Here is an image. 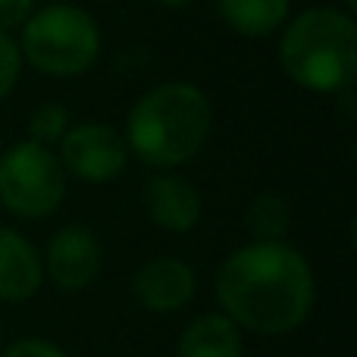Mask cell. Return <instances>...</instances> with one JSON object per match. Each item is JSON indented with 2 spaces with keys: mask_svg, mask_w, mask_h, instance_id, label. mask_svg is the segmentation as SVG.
<instances>
[{
  "mask_svg": "<svg viewBox=\"0 0 357 357\" xmlns=\"http://www.w3.org/2000/svg\"><path fill=\"white\" fill-rule=\"evenodd\" d=\"M279 63L295 85L317 94L351 88L357 75V29L348 13L314 6L298 13L282 31Z\"/></svg>",
  "mask_w": 357,
  "mask_h": 357,
  "instance_id": "3957f363",
  "label": "cell"
},
{
  "mask_svg": "<svg viewBox=\"0 0 357 357\" xmlns=\"http://www.w3.org/2000/svg\"><path fill=\"white\" fill-rule=\"evenodd\" d=\"M19 54L44 75L73 79L94 66L100 54V29L91 13L73 3H50L22 22Z\"/></svg>",
  "mask_w": 357,
  "mask_h": 357,
  "instance_id": "277c9868",
  "label": "cell"
},
{
  "mask_svg": "<svg viewBox=\"0 0 357 357\" xmlns=\"http://www.w3.org/2000/svg\"><path fill=\"white\" fill-rule=\"evenodd\" d=\"M44 282L35 245L16 229L0 226V301H29Z\"/></svg>",
  "mask_w": 357,
  "mask_h": 357,
  "instance_id": "30bf717a",
  "label": "cell"
},
{
  "mask_svg": "<svg viewBox=\"0 0 357 357\" xmlns=\"http://www.w3.org/2000/svg\"><path fill=\"white\" fill-rule=\"evenodd\" d=\"M289 204L279 195H260L245 213V226L254 241H282L289 232Z\"/></svg>",
  "mask_w": 357,
  "mask_h": 357,
  "instance_id": "4fadbf2b",
  "label": "cell"
},
{
  "mask_svg": "<svg viewBox=\"0 0 357 357\" xmlns=\"http://www.w3.org/2000/svg\"><path fill=\"white\" fill-rule=\"evenodd\" d=\"M135 298L151 314H173L182 310L195 298L197 279L185 260L178 257H154L135 273Z\"/></svg>",
  "mask_w": 357,
  "mask_h": 357,
  "instance_id": "ba28073f",
  "label": "cell"
},
{
  "mask_svg": "<svg viewBox=\"0 0 357 357\" xmlns=\"http://www.w3.org/2000/svg\"><path fill=\"white\" fill-rule=\"evenodd\" d=\"M19 69H22V54H19V44L13 41L6 31H0V100L13 91L19 79Z\"/></svg>",
  "mask_w": 357,
  "mask_h": 357,
  "instance_id": "9a60e30c",
  "label": "cell"
},
{
  "mask_svg": "<svg viewBox=\"0 0 357 357\" xmlns=\"http://www.w3.org/2000/svg\"><path fill=\"white\" fill-rule=\"evenodd\" d=\"M60 163L63 173H73L88 185L113 182L129 163V144L107 123H82L69 126L60 138Z\"/></svg>",
  "mask_w": 357,
  "mask_h": 357,
  "instance_id": "8992f818",
  "label": "cell"
},
{
  "mask_svg": "<svg viewBox=\"0 0 357 357\" xmlns=\"http://www.w3.org/2000/svg\"><path fill=\"white\" fill-rule=\"evenodd\" d=\"M157 3H163L167 10H185V6H191L195 0H157Z\"/></svg>",
  "mask_w": 357,
  "mask_h": 357,
  "instance_id": "ac0fdd59",
  "label": "cell"
},
{
  "mask_svg": "<svg viewBox=\"0 0 357 357\" xmlns=\"http://www.w3.org/2000/svg\"><path fill=\"white\" fill-rule=\"evenodd\" d=\"M148 216L167 232H191L201 222V195L182 176L163 173L144 185Z\"/></svg>",
  "mask_w": 357,
  "mask_h": 357,
  "instance_id": "9c48e42d",
  "label": "cell"
},
{
  "mask_svg": "<svg viewBox=\"0 0 357 357\" xmlns=\"http://www.w3.org/2000/svg\"><path fill=\"white\" fill-rule=\"evenodd\" d=\"M100 264H104V251L98 235L85 226H63L56 235H50L41 266L54 285L79 291L98 279Z\"/></svg>",
  "mask_w": 357,
  "mask_h": 357,
  "instance_id": "52a82bcc",
  "label": "cell"
},
{
  "mask_svg": "<svg viewBox=\"0 0 357 357\" xmlns=\"http://www.w3.org/2000/svg\"><path fill=\"white\" fill-rule=\"evenodd\" d=\"M176 357H241L238 326L226 314H204L188 323Z\"/></svg>",
  "mask_w": 357,
  "mask_h": 357,
  "instance_id": "8fae6325",
  "label": "cell"
},
{
  "mask_svg": "<svg viewBox=\"0 0 357 357\" xmlns=\"http://www.w3.org/2000/svg\"><path fill=\"white\" fill-rule=\"evenodd\" d=\"M213 107L197 85L167 82L148 91L129 113V154L154 169H173L195 160L210 138Z\"/></svg>",
  "mask_w": 357,
  "mask_h": 357,
  "instance_id": "7a4b0ae2",
  "label": "cell"
},
{
  "mask_svg": "<svg viewBox=\"0 0 357 357\" xmlns=\"http://www.w3.org/2000/svg\"><path fill=\"white\" fill-rule=\"evenodd\" d=\"M35 13V0H0V31L19 29Z\"/></svg>",
  "mask_w": 357,
  "mask_h": 357,
  "instance_id": "e0dca14e",
  "label": "cell"
},
{
  "mask_svg": "<svg viewBox=\"0 0 357 357\" xmlns=\"http://www.w3.org/2000/svg\"><path fill=\"white\" fill-rule=\"evenodd\" d=\"M66 129H69V113H66V107L54 104V100L41 104L29 116V138L38 144H44V148L60 142V138L66 135Z\"/></svg>",
  "mask_w": 357,
  "mask_h": 357,
  "instance_id": "5bb4252c",
  "label": "cell"
},
{
  "mask_svg": "<svg viewBox=\"0 0 357 357\" xmlns=\"http://www.w3.org/2000/svg\"><path fill=\"white\" fill-rule=\"evenodd\" d=\"M0 357H69V354L47 339H22L13 342L6 351H0Z\"/></svg>",
  "mask_w": 357,
  "mask_h": 357,
  "instance_id": "2e32d148",
  "label": "cell"
},
{
  "mask_svg": "<svg viewBox=\"0 0 357 357\" xmlns=\"http://www.w3.org/2000/svg\"><path fill=\"white\" fill-rule=\"evenodd\" d=\"M317 298L310 264L285 241H251L216 270V301L241 329L260 335L295 333Z\"/></svg>",
  "mask_w": 357,
  "mask_h": 357,
  "instance_id": "6da1fadb",
  "label": "cell"
},
{
  "mask_svg": "<svg viewBox=\"0 0 357 357\" xmlns=\"http://www.w3.org/2000/svg\"><path fill=\"white\" fill-rule=\"evenodd\" d=\"M291 0H216L220 19L245 38H266L285 22Z\"/></svg>",
  "mask_w": 357,
  "mask_h": 357,
  "instance_id": "7c38bea8",
  "label": "cell"
},
{
  "mask_svg": "<svg viewBox=\"0 0 357 357\" xmlns=\"http://www.w3.org/2000/svg\"><path fill=\"white\" fill-rule=\"evenodd\" d=\"M66 195L60 157L38 142H19L0 157V204L22 220H44Z\"/></svg>",
  "mask_w": 357,
  "mask_h": 357,
  "instance_id": "5b68a950",
  "label": "cell"
}]
</instances>
